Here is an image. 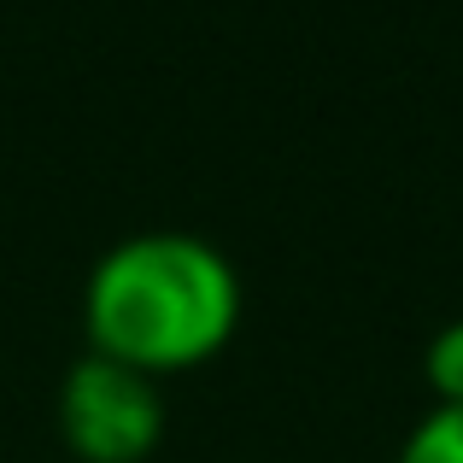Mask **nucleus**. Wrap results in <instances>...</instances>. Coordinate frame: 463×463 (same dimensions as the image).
<instances>
[{"mask_svg":"<svg viewBox=\"0 0 463 463\" xmlns=\"http://www.w3.org/2000/svg\"><path fill=\"white\" fill-rule=\"evenodd\" d=\"M89 352L147 375L188 370L241 328V270L194 229H141L94 259L82 282Z\"/></svg>","mask_w":463,"mask_h":463,"instance_id":"nucleus-1","label":"nucleus"},{"mask_svg":"<svg viewBox=\"0 0 463 463\" xmlns=\"http://www.w3.org/2000/svg\"><path fill=\"white\" fill-rule=\"evenodd\" d=\"M59 434L82 463H141L165 440L158 375L106 352H82L59 382Z\"/></svg>","mask_w":463,"mask_h":463,"instance_id":"nucleus-2","label":"nucleus"},{"mask_svg":"<svg viewBox=\"0 0 463 463\" xmlns=\"http://www.w3.org/2000/svg\"><path fill=\"white\" fill-rule=\"evenodd\" d=\"M399 463H463V405H434L405 434Z\"/></svg>","mask_w":463,"mask_h":463,"instance_id":"nucleus-3","label":"nucleus"},{"mask_svg":"<svg viewBox=\"0 0 463 463\" xmlns=\"http://www.w3.org/2000/svg\"><path fill=\"white\" fill-rule=\"evenodd\" d=\"M422 370H429L434 405H463V317L434 328L429 352H422Z\"/></svg>","mask_w":463,"mask_h":463,"instance_id":"nucleus-4","label":"nucleus"}]
</instances>
